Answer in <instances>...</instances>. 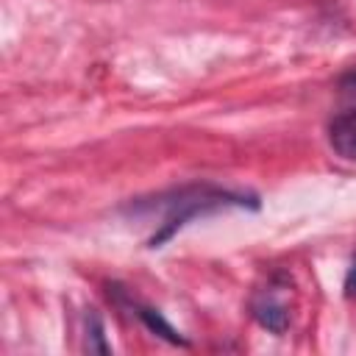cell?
I'll use <instances>...</instances> for the list:
<instances>
[{"instance_id":"obj_3","label":"cell","mask_w":356,"mask_h":356,"mask_svg":"<svg viewBox=\"0 0 356 356\" xmlns=\"http://www.w3.org/2000/svg\"><path fill=\"white\" fill-rule=\"evenodd\" d=\"M328 145L342 161L356 164V108L342 111L328 122Z\"/></svg>"},{"instance_id":"obj_1","label":"cell","mask_w":356,"mask_h":356,"mask_svg":"<svg viewBox=\"0 0 356 356\" xmlns=\"http://www.w3.org/2000/svg\"><path fill=\"white\" fill-rule=\"evenodd\" d=\"M145 206L164 209V220L159 222V231L147 239L150 248H161L189 220L220 211V209H231V206L234 209H259V197L248 195V192H231V189H220L211 184H200V186H184L172 195L159 197V203H145Z\"/></svg>"},{"instance_id":"obj_7","label":"cell","mask_w":356,"mask_h":356,"mask_svg":"<svg viewBox=\"0 0 356 356\" xmlns=\"http://www.w3.org/2000/svg\"><path fill=\"white\" fill-rule=\"evenodd\" d=\"M339 83H342L345 89H356V67H353V70H348V72L339 78Z\"/></svg>"},{"instance_id":"obj_2","label":"cell","mask_w":356,"mask_h":356,"mask_svg":"<svg viewBox=\"0 0 356 356\" xmlns=\"http://www.w3.org/2000/svg\"><path fill=\"white\" fill-rule=\"evenodd\" d=\"M250 312L256 317V323L273 334H284L289 328V306L286 300L275 292V286L270 284L267 289L256 292L250 300Z\"/></svg>"},{"instance_id":"obj_6","label":"cell","mask_w":356,"mask_h":356,"mask_svg":"<svg viewBox=\"0 0 356 356\" xmlns=\"http://www.w3.org/2000/svg\"><path fill=\"white\" fill-rule=\"evenodd\" d=\"M345 295H348V298L356 295V259L350 261V267H348V273H345Z\"/></svg>"},{"instance_id":"obj_4","label":"cell","mask_w":356,"mask_h":356,"mask_svg":"<svg viewBox=\"0 0 356 356\" xmlns=\"http://www.w3.org/2000/svg\"><path fill=\"white\" fill-rule=\"evenodd\" d=\"M136 317L145 323V328L150 331V334H156V337H161V339H167V342H172V345H189L164 317H161V312L159 309H150V306H136Z\"/></svg>"},{"instance_id":"obj_5","label":"cell","mask_w":356,"mask_h":356,"mask_svg":"<svg viewBox=\"0 0 356 356\" xmlns=\"http://www.w3.org/2000/svg\"><path fill=\"white\" fill-rule=\"evenodd\" d=\"M86 350L95 353H108V345L103 339V323L97 314H89V325H86Z\"/></svg>"}]
</instances>
